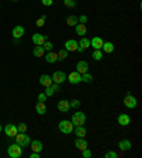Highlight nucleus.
<instances>
[{
    "label": "nucleus",
    "instance_id": "nucleus-6",
    "mask_svg": "<svg viewBox=\"0 0 142 158\" xmlns=\"http://www.w3.org/2000/svg\"><path fill=\"white\" fill-rule=\"evenodd\" d=\"M51 80H53V83L61 84V83H64V81L67 80V76H65V73H64V71L57 70V71H54V74L51 76Z\"/></svg>",
    "mask_w": 142,
    "mask_h": 158
},
{
    "label": "nucleus",
    "instance_id": "nucleus-10",
    "mask_svg": "<svg viewBox=\"0 0 142 158\" xmlns=\"http://www.w3.org/2000/svg\"><path fill=\"white\" fill-rule=\"evenodd\" d=\"M4 132H6V135L7 137H13L19 132V130H17V125H14V124H7V125H4Z\"/></svg>",
    "mask_w": 142,
    "mask_h": 158
},
{
    "label": "nucleus",
    "instance_id": "nucleus-5",
    "mask_svg": "<svg viewBox=\"0 0 142 158\" xmlns=\"http://www.w3.org/2000/svg\"><path fill=\"white\" fill-rule=\"evenodd\" d=\"M124 106L127 107V108H131V110L138 106V103H136V98L132 96L131 93H128L127 96H125V98H124Z\"/></svg>",
    "mask_w": 142,
    "mask_h": 158
},
{
    "label": "nucleus",
    "instance_id": "nucleus-45",
    "mask_svg": "<svg viewBox=\"0 0 142 158\" xmlns=\"http://www.w3.org/2000/svg\"><path fill=\"white\" fill-rule=\"evenodd\" d=\"M11 2H19V0H11Z\"/></svg>",
    "mask_w": 142,
    "mask_h": 158
},
{
    "label": "nucleus",
    "instance_id": "nucleus-19",
    "mask_svg": "<svg viewBox=\"0 0 142 158\" xmlns=\"http://www.w3.org/2000/svg\"><path fill=\"white\" fill-rule=\"evenodd\" d=\"M11 34H13L14 39H22V37L24 36V27L23 26H16L14 29H13V31H11Z\"/></svg>",
    "mask_w": 142,
    "mask_h": 158
},
{
    "label": "nucleus",
    "instance_id": "nucleus-3",
    "mask_svg": "<svg viewBox=\"0 0 142 158\" xmlns=\"http://www.w3.org/2000/svg\"><path fill=\"white\" fill-rule=\"evenodd\" d=\"M58 130L63 134H71L73 130H74V124L71 123V120H61L58 123Z\"/></svg>",
    "mask_w": 142,
    "mask_h": 158
},
{
    "label": "nucleus",
    "instance_id": "nucleus-28",
    "mask_svg": "<svg viewBox=\"0 0 142 158\" xmlns=\"http://www.w3.org/2000/svg\"><path fill=\"white\" fill-rule=\"evenodd\" d=\"M78 44L81 46L82 48H84V50H85V48H88V47L91 46V44H90V40H88L87 37H81V40L78 41Z\"/></svg>",
    "mask_w": 142,
    "mask_h": 158
},
{
    "label": "nucleus",
    "instance_id": "nucleus-12",
    "mask_svg": "<svg viewBox=\"0 0 142 158\" xmlns=\"http://www.w3.org/2000/svg\"><path fill=\"white\" fill-rule=\"evenodd\" d=\"M75 69H77L75 71H78L80 74L87 73V71H88V63H87L85 60H80V61L77 63V66H75Z\"/></svg>",
    "mask_w": 142,
    "mask_h": 158
},
{
    "label": "nucleus",
    "instance_id": "nucleus-9",
    "mask_svg": "<svg viewBox=\"0 0 142 158\" xmlns=\"http://www.w3.org/2000/svg\"><path fill=\"white\" fill-rule=\"evenodd\" d=\"M47 40H49V37L43 36V34H40V33L33 34V37H31V41H33L36 46H43V44H44V41H47Z\"/></svg>",
    "mask_w": 142,
    "mask_h": 158
},
{
    "label": "nucleus",
    "instance_id": "nucleus-13",
    "mask_svg": "<svg viewBox=\"0 0 142 158\" xmlns=\"http://www.w3.org/2000/svg\"><path fill=\"white\" fill-rule=\"evenodd\" d=\"M74 145L78 148L80 151H82V150H85V148H88V143H87V140H85V138H80V137H77V138H75Z\"/></svg>",
    "mask_w": 142,
    "mask_h": 158
},
{
    "label": "nucleus",
    "instance_id": "nucleus-33",
    "mask_svg": "<svg viewBox=\"0 0 142 158\" xmlns=\"http://www.w3.org/2000/svg\"><path fill=\"white\" fill-rule=\"evenodd\" d=\"M81 106V101H80V100H73V101H70V107L71 108H78V107Z\"/></svg>",
    "mask_w": 142,
    "mask_h": 158
},
{
    "label": "nucleus",
    "instance_id": "nucleus-37",
    "mask_svg": "<svg viewBox=\"0 0 142 158\" xmlns=\"http://www.w3.org/2000/svg\"><path fill=\"white\" fill-rule=\"evenodd\" d=\"M105 158H118V154L114 151H108V152H105Z\"/></svg>",
    "mask_w": 142,
    "mask_h": 158
},
{
    "label": "nucleus",
    "instance_id": "nucleus-36",
    "mask_svg": "<svg viewBox=\"0 0 142 158\" xmlns=\"http://www.w3.org/2000/svg\"><path fill=\"white\" fill-rule=\"evenodd\" d=\"M17 130H19V132H26L27 131V125L24 124V123H20V124L17 125Z\"/></svg>",
    "mask_w": 142,
    "mask_h": 158
},
{
    "label": "nucleus",
    "instance_id": "nucleus-32",
    "mask_svg": "<svg viewBox=\"0 0 142 158\" xmlns=\"http://www.w3.org/2000/svg\"><path fill=\"white\" fill-rule=\"evenodd\" d=\"M43 48H44L45 52H51V50H53V43H51V41H49V40L44 41V44H43Z\"/></svg>",
    "mask_w": 142,
    "mask_h": 158
},
{
    "label": "nucleus",
    "instance_id": "nucleus-30",
    "mask_svg": "<svg viewBox=\"0 0 142 158\" xmlns=\"http://www.w3.org/2000/svg\"><path fill=\"white\" fill-rule=\"evenodd\" d=\"M81 80L85 81V83H93V76H91V74L87 71V73L81 74Z\"/></svg>",
    "mask_w": 142,
    "mask_h": 158
},
{
    "label": "nucleus",
    "instance_id": "nucleus-18",
    "mask_svg": "<svg viewBox=\"0 0 142 158\" xmlns=\"http://www.w3.org/2000/svg\"><path fill=\"white\" fill-rule=\"evenodd\" d=\"M116 121H118V124L120 125H129L131 118H129V115L128 114H120L118 115V118H116Z\"/></svg>",
    "mask_w": 142,
    "mask_h": 158
},
{
    "label": "nucleus",
    "instance_id": "nucleus-14",
    "mask_svg": "<svg viewBox=\"0 0 142 158\" xmlns=\"http://www.w3.org/2000/svg\"><path fill=\"white\" fill-rule=\"evenodd\" d=\"M73 131L75 132V137H80V138H84L87 135V128L84 125H74Z\"/></svg>",
    "mask_w": 142,
    "mask_h": 158
},
{
    "label": "nucleus",
    "instance_id": "nucleus-20",
    "mask_svg": "<svg viewBox=\"0 0 142 158\" xmlns=\"http://www.w3.org/2000/svg\"><path fill=\"white\" fill-rule=\"evenodd\" d=\"M118 147L121 148V151H129L132 148V144L129 140H121L118 143Z\"/></svg>",
    "mask_w": 142,
    "mask_h": 158
},
{
    "label": "nucleus",
    "instance_id": "nucleus-21",
    "mask_svg": "<svg viewBox=\"0 0 142 158\" xmlns=\"http://www.w3.org/2000/svg\"><path fill=\"white\" fill-rule=\"evenodd\" d=\"M74 27H75V33L78 34V36H81V37H84L87 34V31H88L85 24H81V23H78V24L74 26Z\"/></svg>",
    "mask_w": 142,
    "mask_h": 158
},
{
    "label": "nucleus",
    "instance_id": "nucleus-41",
    "mask_svg": "<svg viewBox=\"0 0 142 158\" xmlns=\"http://www.w3.org/2000/svg\"><path fill=\"white\" fill-rule=\"evenodd\" d=\"M41 3H43V6H47V7H50V6L54 3V0H41Z\"/></svg>",
    "mask_w": 142,
    "mask_h": 158
},
{
    "label": "nucleus",
    "instance_id": "nucleus-40",
    "mask_svg": "<svg viewBox=\"0 0 142 158\" xmlns=\"http://www.w3.org/2000/svg\"><path fill=\"white\" fill-rule=\"evenodd\" d=\"M45 96H47V97H51L53 96V94H54V91H53V88L51 87H50V85H49V87H45Z\"/></svg>",
    "mask_w": 142,
    "mask_h": 158
},
{
    "label": "nucleus",
    "instance_id": "nucleus-7",
    "mask_svg": "<svg viewBox=\"0 0 142 158\" xmlns=\"http://www.w3.org/2000/svg\"><path fill=\"white\" fill-rule=\"evenodd\" d=\"M67 80L70 84H80L81 83V74L78 73V71H71L70 74L67 76Z\"/></svg>",
    "mask_w": 142,
    "mask_h": 158
},
{
    "label": "nucleus",
    "instance_id": "nucleus-26",
    "mask_svg": "<svg viewBox=\"0 0 142 158\" xmlns=\"http://www.w3.org/2000/svg\"><path fill=\"white\" fill-rule=\"evenodd\" d=\"M101 50H104L105 53H112L114 52V44H112L111 41H104Z\"/></svg>",
    "mask_w": 142,
    "mask_h": 158
},
{
    "label": "nucleus",
    "instance_id": "nucleus-44",
    "mask_svg": "<svg viewBox=\"0 0 142 158\" xmlns=\"http://www.w3.org/2000/svg\"><path fill=\"white\" fill-rule=\"evenodd\" d=\"M2 130H3V127H2V125H0V132H2Z\"/></svg>",
    "mask_w": 142,
    "mask_h": 158
},
{
    "label": "nucleus",
    "instance_id": "nucleus-16",
    "mask_svg": "<svg viewBox=\"0 0 142 158\" xmlns=\"http://www.w3.org/2000/svg\"><path fill=\"white\" fill-rule=\"evenodd\" d=\"M44 59H45V61L47 63H50V64H53V63H56V61H58V57H57V53H54L51 50V52H47L44 54Z\"/></svg>",
    "mask_w": 142,
    "mask_h": 158
},
{
    "label": "nucleus",
    "instance_id": "nucleus-25",
    "mask_svg": "<svg viewBox=\"0 0 142 158\" xmlns=\"http://www.w3.org/2000/svg\"><path fill=\"white\" fill-rule=\"evenodd\" d=\"M67 24H68V26H71V27L77 26V24H78V17H77V16H74V15L68 16V17H67Z\"/></svg>",
    "mask_w": 142,
    "mask_h": 158
},
{
    "label": "nucleus",
    "instance_id": "nucleus-1",
    "mask_svg": "<svg viewBox=\"0 0 142 158\" xmlns=\"http://www.w3.org/2000/svg\"><path fill=\"white\" fill-rule=\"evenodd\" d=\"M13 138H14L16 143L19 144V145H22V147H29V145H30V143H31L30 137L27 135L26 132H17Z\"/></svg>",
    "mask_w": 142,
    "mask_h": 158
},
{
    "label": "nucleus",
    "instance_id": "nucleus-2",
    "mask_svg": "<svg viewBox=\"0 0 142 158\" xmlns=\"http://www.w3.org/2000/svg\"><path fill=\"white\" fill-rule=\"evenodd\" d=\"M7 154L10 158H20L23 154V150H22V145H19L17 143L11 144V145H9L7 148Z\"/></svg>",
    "mask_w": 142,
    "mask_h": 158
},
{
    "label": "nucleus",
    "instance_id": "nucleus-23",
    "mask_svg": "<svg viewBox=\"0 0 142 158\" xmlns=\"http://www.w3.org/2000/svg\"><path fill=\"white\" fill-rule=\"evenodd\" d=\"M36 113L40 115H44L45 113H47V107H45V103H41V101H38L37 104H36Z\"/></svg>",
    "mask_w": 142,
    "mask_h": 158
},
{
    "label": "nucleus",
    "instance_id": "nucleus-11",
    "mask_svg": "<svg viewBox=\"0 0 142 158\" xmlns=\"http://www.w3.org/2000/svg\"><path fill=\"white\" fill-rule=\"evenodd\" d=\"M57 108H58V111L60 113H68V110H70V101H67V100H60L58 103H57Z\"/></svg>",
    "mask_w": 142,
    "mask_h": 158
},
{
    "label": "nucleus",
    "instance_id": "nucleus-34",
    "mask_svg": "<svg viewBox=\"0 0 142 158\" xmlns=\"http://www.w3.org/2000/svg\"><path fill=\"white\" fill-rule=\"evenodd\" d=\"M44 23H45V16H41L37 22H36V26H37V27H43V26H44Z\"/></svg>",
    "mask_w": 142,
    "mask_h": 158
},
{
    "label": "nucleus",
    "instance_id": "nucleus-22",
    "mask_svg": "<svg viewBox=\"0 0 142 158\" xmlns=\"http://www.w3.org/2000/svg\"><path fill=\"white\" fill-rule=\"evenodd\" d=\"M31 151H34V152H41L43 151V143L38 140H34L31 141Z\"/></svg>",
    "mask_w": 142,
    "mask_h": 158
},
{
    "label": "nucleus",
    "instance_id": "nucleus-35",
    "mask_svg": "<svg viewBox=\"0 0 142 158\" xmlns=\"http://www.w3.org/2000/svg\"><path fill=\"white\" fill-rule=\"evenodd\" d=\"M81 155H82V158H90L93 154H91V151L88 150V148H85V150L81 151Z\"/></svg>",
    "mask_w": 142,
    "mask_h": 158
},
{
    "label": "nucleus",
    "instance_id": "nucleus-4",
    "mask_svg": "<svg viewBox=\"0 0 142 158\" xmlns=\"http://www.w3.org/2000/svg\"><path fill=\"white\" fill-rule=\"evenodd\" d=\"M85 120H87V117L82 111H75L74 114H73V117H71V123L74 125H84Z\"/></svg>",
    "mask_w": 142,
    "mask_h": 158
},
{
    "label": "nucleus",
    "instance_id": "nucleus-42",
    "mask_svg": "<svg viewBox=\"0 0 142 158\" xmlns=\"http://www.w3.org/2000/svg\"><path fill=\"white\" fill-rule=\"evenodd\" d=\"M30 158H40V152H34L33 151V152L30 154Z\"/></svg>",
    "mask_w": 142,
    "mask_h": 158
},
{
    "label": "nucleus",
    "instance_id": "nucleus-39",
    "mask_svg": "<svg viewBox=\"0 0 142 158\" xmlns=\"http://www.w3.org/2000/svg\"><path fill=\"white\" fill-rule=\"evenodd\" d=\"M87 20H88V17H87L85 15H81V16L78 17V23H81V24H85Z\"/></svg>",
    "mask_w": 142,
    "mask_h": 158
},
{
    "label": "nucleus",
    "instance_id": "nucleus-31",
    "mask_svg": "<svg viewBox=\"0 0 142 158\" xmlns=\"http://www.w3.org/2000/svg\"><path fill=\"white\" fill-rule=\"evenodd\" d=\"M64 6L68 9H73L77 6V0H64Z\"/></svg>",
    "mask_w": 142,
    "mask_h": 158
},
{
    "label": "nucleus",
    "instance_id": "nucleus-15",
    "mask_svg": "<svg viewBox=\"0 0 142 158\" xmlns=\"http://www.w3.org/2000/svg\"><path fill=\"white\" fill-rule=\"evenodd\" d=\"M65 50L67 52H77V47H78V43H77V40H73V39H70V40L65 41Z\"/></svg>",
    "mask_w": 142,
    "mask_h": 158
},
{
    "label": "nucleus",
    "instance_id": "nucleus-17",
    "mask_svg": "<svg viewBox=\"0 0 142 158\" xmlns=\"http://www.w3.org/2000/svg\"><path fill=\"white\" fill-rule=\"evenodd\" d=\"M40 84L43 85V87H49V85L53 84V80H51V76H49V74H43L40 77Z\"/></svg>",
    "mask_w": 142,
    "mask_h": 158
},
{
    "label": "nucleus",
    "instance_id": "nucleus-29",
    "mask_svg": "<svg viewBox=\"0 0 142 158\" xmlns=\"http://www.w3.org/2000/svg\"><path fill=\"white\" fill-rule=\"evenodd\" d=\"M93 59L95 61H101L102 60V52L101 50H94L93 52Z\"/></svg>",
    "mask_w": 142,
    "mask_h": 158
},
{
    "label": "nucleus",
    "instance_id": "nucleus-27",
    "mask_svg": "<svg viewBox=\"0 0 142 158\" xmlns=\"http://www.w3.org/2000/svg\"><path fill=\"white\" fill-rule=\"evenodd\" d=\"M57 57H58V61H64L68 57V52L65 48H63V50H60V52L57 53Z\"/></svg>",
    "mask_w": 142,
    "mask_h": 158
},
{
    "label": "nucleus",
    "instance_id": "nucleus-24",
    "mask_svg": "<svg viewBox=\"0 0 142 158\" xmlns=\"http://www.w3.org/2000/svg\"><path fill=\"white\" fill-rule=\"evenodd\" d=\"M33 54H34V57H44L45 50L43 48V46H36L33 50Z\"/></svg>",
    "mask_w": 142,
    "mask_h": 158
},
{
    "label": "nucleus",
    "instance_id": "nucleus-38",
    "mask_svg": "<svg viewBox=\"0 0 142 158\" xmlns=\"http://www.w3.org/2000/svg\"><path fill=\"white\" fill-rule=\"evenodd\" d=\"M37 98H38V101H41V103H45V100H47V96H45V93H40Z\"/></svg>",
    "mask_w": 142,
    "mask_h": 158
},
{
    "label": "nucleus",
    "instance_id": "nucleus-8",
    "mask_svg": "<svg viewBox=\"0 0 142 158\" xmlns=\"http://www.w3.org/2000/svg\"><path fill=\"white\" fill-rule=\"evenodd\" d=\"M90 47H93L94 50H101L102 48V44H104V40H102L101 37H98V36H95V37H93L90 40Z\"/></svg>",
    "mask_w": 142,
    "mask_h": 158
},
{
    "label": "nucleus",
    "instance_id": "nucleus-43",
    "mask_svg": "<svg viewBox=\"0 0 142 158\" xmlns=\"http://www.w3.org/2000/svg\"><path fill=\"white\" fill-rule=\"evenodd\" d=\"M77 52H78V53H82V52H84V48H82L80 44H78V47H77Z\"/></svg>",
    "mask_w": 142,
    "mask_h": 158
}]
</instances>
